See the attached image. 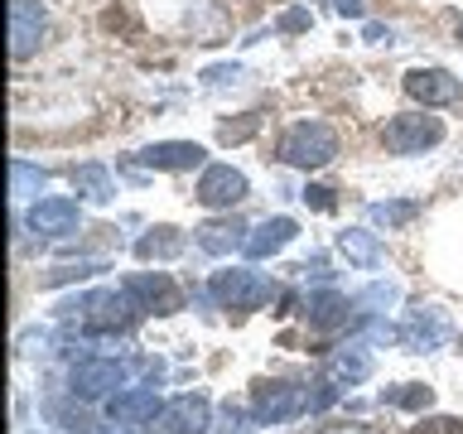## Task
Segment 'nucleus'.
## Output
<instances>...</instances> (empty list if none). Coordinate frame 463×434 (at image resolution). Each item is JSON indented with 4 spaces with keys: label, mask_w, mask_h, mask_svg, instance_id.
<instances>
[{
    "label": "nucleus",
    "mask_w": 463,
    "mask_h": 434,
    "mask_svg": "<svg viewBox=\"0 0 463 434\" xmlns=\"http://www.w3.org/2000/svg\"><path fill=\"white\" fill-rule=\"evenodd\" d=\"M63 318H78L82 333H121L140 318V304L126 289H92L63 304Z\"/></svg>",
    "instance_id": "obj_1"
},
{
    "label": "nucleus",
    "mask_w": 463,
    "mask_h": 434,
    "mask_svg": "<svg viewBox=\"0 0 463 434\" xmlns=\"http://www.w3.org/2000/svg\"><path fill=\"white\" fill-rule=\"evenodd\" d=\"M338 155V136L324 121H295L280 136V159L289 169H324Z\"/></svg>",
    "instance_id": "obj_2"
},
{
    "label": "nucleus",
    "mask_w": 463,
    "mask_h": 434,
    "mask_svg": "<svg viewBox=\"0 0 463 434\" xmlns=\"http://www.w3.org/2000/svg\"><path fill=\"white\" fill-rule=\"evenodd\" d=\"M444 140V121L439 116H425V111H411V116H391L382 126V145L391 155H420L430 145Z\"/></svg>",
    "instance_id": "obj_3"
},
{
    "label": "nucleus",
    "mask_w": 463,
    "mask_h": 434,
    "mask_svg": "<svg viewBox=\"0 0 463 434\" xmlns=\"http://www.w3.org/2000/svg\"><path fill=\"white\" fill-rule=\"evenodd\" d=\"M208 295L222 304V309H260V304L275 299V280L256 270H217Z\"/></svg>",
    "instance_id": "obj_4"
},
{
    "label": "nucleus",
    "mask_w": 463,
    "mask_h": 434,
    "mask_svg": "<svg viewBox=\"0 0 463 434\" xmlns=\"http://www.w3.org/2000/svg\"><path fill=\"white\" fill-rule=\"evenodd\" d=\"M126 362H116V357H82L78 367L68 372V391L72 396H82V401H101V396H111L116 386L126 382Z\"/></svg>",
    "instance_id": "obj_5"
},
{
    "label": "nucleus",
    "mask_w": 463,
    "mask_h": 434,
    "mask_svg": "<svg viewBox=\"0 0 463 434\" xmlns=\"http://www.w3.org/2000/svg\"><path fill=\"white\" fill-rule=\"evenodd\" d=\"M396 333H401L405 353H434V347L449 338V314L434 309V304H415V309H405Z\"/></svg>",
    "instance_id": "obj_6"
},
{
    "label": "nucleus",
    "mask_w": 463,
    "mask_h": 434,
    "mask_svg": "<svg viewBox=\"0 0 463 434\" xmlns=\"http://www.w3.org/2000/svg\"><path fill=\"white\" fill-rule=\"evenodd\" d=\"M401 87H405L411 101H420V107H454V101L463 97V82L444 68H411Z\"/></svg>",
    "instance_id": "obj_7"
},
{
    "label": "nucleus",
    "mask_w": 463,
    "mask_h": 434,
    "mask_svg": "<svg viewBox=\"0 0 463 434\" xmlns=\"http://www.w3.org/2000/svg\"><path fill=\"white\" fill-rule=\"evenodd\" d=\"M299 410H309V391L289 386V382H275V386H260L256 391L251 425H285V420H295Z\"/></svg>",
    "instance_id": "obj_8"
},
{
    "label": "nucleus",
    "mask_w": 463,
    "mask_h": 434,
    "mask_svg": "<svg viewBox=\"0 0 463 434\" xmlns=\"http://www.w3.org/2000/svg\"><path fill=\"white\" fill-rule=\"evenodd\" d=\"M130 299L140 304V309H155V314H174V309H184V289L169 280V275H150V270H140V275H130V280L121 285Z\"/></svg>",
    "instance_id": "obj_9"
},
{
    "label": "nucleus",
    "mask_w": 463,
    "mask_h": 434,
    "mask_svg": "<svg viewBox=\"0 0 463 434\" xmlns=\"http://www.w3.org/2000/svg\"><path fill=\"white\" fill-rule=\"evenodd\" d=\"M246 198V174L232 169V165H208L198 179V203L203 208H237V203Z\"/></svg>",
    "instance_id": "obj_10"
},
{
    "label": "nucleus",
    "mask_w": 463,
    "mask_h": 434,
    "mask_svg": "<svg viewBox=\"0 0 463 434\" xmlns=\"http://www.w3.org/2000/svg\"><path fill=\"white\" fill-rule=\"evenodd\" d=\"M29 227L43 237H72L82 227V203L78 198H39L29 208Z\"/></svg>",
    "instance_id": "obj_11"
},
{
    "label": "nucleus",
    "mask_w": 463,
    "mask_h": 434,
    "mask_svg": "<svg viewBox=\"0 0 463 434\" xmlns=\"http://www.w3.org/2000/svg\"><path fill=\"white\" fill-rule=\"evenodd\" d=\"M159 425H165V434H208V429H213L208 401L194 396V391H184V396L165 401V410H159Z\"/></svg>",
    "instance_id": "obj_12"
},
{
    "label": "nucleus",
    "mask_w": 463,
    "mask_h": 434,
    "mask_svg": "<svg viewBox=\"0 0 463 434\" xmlns=\"http://www.w3.org/2000/svg\"><path fill=\"white\" fill-rule=\"evenodd\" d=\"M43 39V5L39 0H10V53L29 58Z\"/></svg>",
    "instance_id": "obj_13"
},
{
    "label": "nucleus",
    "mask_w": 463,
    "mask_h": 434,
    "mask_svg": "<svg viewBox=\"0 0 463 434\" xmlns=\"http://www.w3.org/2000/svg\"><path fill=\"white\" fill-rule=\"evenodd\" d=\"M299 237V222L295 217H266L260 227H251V237H246V260H266V256H275V251H285L289 241Z\"/></svg>",
    "instance_id": "obj_14"
},
{
    "label": "nucleus",
    "mask_w": 463,
    "mask_h": 434,
    "mask_svg": "<svg viewBox=\"0 0 463 434\" xmlns=\"http://www.w3.org/2000/svg\"><path fill=\"white\" fill-rule=\"evenodd\" d=\"M165 405H159L155 386H130V391H116V396L107 401V415L116 420V425H140V420H155Z\"/></svg>",
    "instance_id": "obj_15"
},
{
    "label": "nucleus",
    "mask_w": 463,
    "mask_h": 434,
    "mask_svg": "<svg viewBox=\"0 0 463 434\" xmlns=\"http://www.w3.org/2000/svg\"><path fill=\"white\" fill-rule=\"evenodd\" d=\"M347 314H353V299L338 295V289H318V295L304 299V318H309L314 333H333L347 324Z\"/></svg>",
    "instance_id": "obj_16"
},
{
    "label": "nucleus",
    "mask_w": 463,
    "mask_h": 434,
    "mask_svg": "<svg viewBox=\"0 0 463 434\" xmlns=\"http://www.w3.org/2000/svg\"><path fill=\"white\" fill-rule=\"evenodd\" d=\"M324 376L333 386H357V382H367L372 376V353L362 343H353V347H338L328 362H324Z\"/></svg>",
    "instance_id": "obj_17"
},
{
    "label": "nucleus",
    "mask_w": 463,
    "mask_h": 434,
    "mask_svg": "<svg viewBox=\"0 0 463 434\" xmlns=\"http://www.w3.org/2000/svg\"><path fill=\"white\" fill-rule=\"evenodd\" d=\"M136 159L150 165V169H198L203 165V145H194V140H159V145H150V150H140Z\"/></svg>",
    "instance_id": "obj_18"
},
{
    "label": "nucleus",
    "mask_w": 463,
    "mask_h": 434,
    "mask_svg": "<svg viewBox=\"0 0 463 434\" xmlns=\"http://www.w3.org/2000/svg\"><path fill=\"white\" fill-rule=\"evenodd\" d=\"M246 222H237V217H222V222H208V227H198V246L208 256H232L237 246H246Z\"/></svg>",
    "instance_id": "obj_19"
},
{
    "label": "nucleus",
    "mask_w": 463,
    "mask_h": 434,
    "mask_svg": "<svg viewBox=\"0 0 463 434\" xmlns=\"http://www.w3.org/2000/svg\"><path fill=\"white\" fill-rule=\"evenodd\" d=\"M72 188L87 198V203H111L116 198V179L107 165H72Z\"/></svg>",
    "instance_id": "obj_20"
},
{
    "label": "nucleus",
    "mask_w": 463,
    "mask_h": 434,
    "mask_svg": "<svg viewBox=\"0 0 463 434\" xmlns=\"http://www.w3.org/2000/svg\"><path fill=\"white\" fill-rule=\"evenodd\" d=\"M184 251V231L179 227H150L145 237L136 241V256L140 260H169Z\"/></svg>",
    "instance_id": "obj_21"
},
{
    "label": "nucleus",
    "mask_w": 463,
    "mask_h": 434,
    "mask_svg": "<svg viewBox=\"0 0 463 434\" xmlns=\"http://www.w3.org/2000/svg\"><path fill=\"white\" fill-rule=\"evenodd\" d=\"M338 246H343V256L353 260V266H362V270H372L376 260H382V241H376L372 231H362V227H347L338 237Z\"/></svg>",
    "instance_id": "obj_22"
},
{
    "label": "nucleus",
    "mask_w": 463,
    "mask_h": 434,
    "mask_svg": "<svg viewBox=\"0 0 463 434\" xmlns=\"http://www.w3.org/2000/svg\"><path fill=\"white\" fill-rule=\"evenodd\" d=\"M43 184H49V169L29 165V159H20V155L10 159V193H14V198H29V193H39Z\"/></svg>",
    "instance_id": "obj_23"
},
{
    "label": "nucleus",
    "mask_w": 463,
    "mask_h": 434,
    "mask_svg": "<svg viewBox=\"0 0 463 434\" xmlns=\"http://www.w3.org/2000/svg\"><path fill=\"white\" fill-rule=\"evenodd\" d=\"M382 405H396V410H430V405H434V391L420 386V382H405V386L382 391Z\"/></svg>",
    "instance_id": "obj_24"
},
{
    "label": "nucleus",
    "mask_w": 463,
    "mask_h": 434,
    "mask_svg": "<svg viewBox=\"0 0 463 434\" xmlns=\"http://www.w3.org/2000/svg\"><path fill=\"white\" fill-rule=\"evenodd\" d=\"M415 212H420V203H415V198H401V203H372V208H367V222H372V227H401V222H411Z\"/></svg>",
    "instance_id": "obj_25"
},
{
    "label": "nucleus",
    "mask_w": 463,
    "mask_h": 434,
    "mask_svg": "<svg viewBox=\"0 0 463 434\" xmlns=\"http://www.w3.org/2000/svg\"><path fill=\"white\" fill-rule=\"evenodd\" d=\"M101 270V260H68V266H58V270H49L43 275V289H58V285H72V280H87V275H97Z\"/></svg>",
    "instance_id": "obj_26"
},
{
    "label": "nucleus",
    "mask_w": 463,
    "mask_h": 434,
    "mask_svg": "<svg viewBox=\"0 0 463 434\" xmlns=\"http://www.w3.org/2000/svg\"><path fill=\"white\" fill-rule=\"evenodd\" d=\"M256 126H260V116H241V121H227L222 130H217V140H222V145H241V140L256 136Z\"/></svg>",
    "instance_id": "obj_27"
},
{
    "label": "nucleus",
    "mask_w": 463,
    "mask_h": 434,
    "mask_svg": "<svg viewBox=\"0 0 463 434\" xmlns=\"http://www.w3.org/2000/svg\"><path fill=\"white\" fill-rule=\"evenodd\" d=\"M391 299H396V285H382V280H376V285H367L362 295H353V304H357V309H382V304H391Z\"/></svg>",
    "instance_id": "obj_28"
},
{
    "label": "nucleus",
    "mask_w": 463,
    "mask_h": 434,
    "mask_svg": "<svg viewBox=\"0 0 463 434\" xmlns=\"http://www.w3.org/2000/svg\"><path fill=\"white\" fill-rule=\"evenodd\" d=\"M217 434H246V415H241V405H222V410H217V425H213Z\"/></svg>",
    "instance_id": "obj_29"
},
{
    "label": "nucleus",
    "mask_w": 463,
    "mask_h": 434,
    "mask_svg": "<svg viewBox=\"0 0 463 434\" xmlns=\"http://www.w3.org/2000/svg\"><path fill=\"white\" fill-rule=\"evenodd\" d=\"M415 434H463V420H454V415H434V420H420Z\"/></svg>",
    "instance_id": "obj_30"
},
{
    "label": "nucleus",
    "mask_w": 463,
    "mask_h": 434,
    "mask_svg": "<svg viewBox=\"0 0 463 434\" xmlns=\"http://www.w3.org/2000/svg\"><path fill=\"white\" fill-rule=\"evenodd\" d=\"M203 82H208V87H227V82H241V68H237V63H217V68H208V72H203Z\"/></svg>",
    "instance_id": "obj_31"
},
{
    "label": "nucleus",
    "mask_w": 463,
    "mask_h": 434,
    "mask_svg": "<svg viewBox=\"0 0 463 434\" xmlns=\"http://www.w3.org/2000/svg\"><path fill=\"white\" fill-rule=\"evenodd\" d=\"M304 203H309V208H318V212H333V188L309 184V188H304Z\"/></svg>",
    "instance_id": "obj_32"
},
{
    "label": "nucleus",
    "mask_w": 463,
    "mask_h": 434,
    "mask_svg": "<svg viewBox=\"0 0 463 434\" xmlns=\"http://www.w3.org/2000/svg\"><path fill=\"white\" fill-rule=\"evenodd\" d=\"M314 20H309V10H285L280 14V29H285V34H299V29H309Z\"/></svg>",
    "instance_id": "obj_33"
},
{
    "label": "nucleus",
    "mask_w": 463,
    "mask_h": 434,
    "mask_svg": "<svg viewBox=\"0 0 463 434\" xmlns=\"http://www.w3.org/2000/svg\"><path fill=\"white\" fill-rule=\"evenodd\" d=\"M333 10H338L343 20H362V14H367V0H333Z\"/></svg>",
    "instance_id": "obj_34"
},
{
    "label": "nucleus",
    "mask_w": 463,
    "mask_h": 434,
    "mask_svg": "<svg viewBox=\"0 0 463 434\" xmlns=\"http://www.w3.org/2000/svg\"><path fill=\"white\" fill-rule=\"evenodd\" d=\"M391 39H396V34H391L386 24H367V43H391Z\"/></svg>",
    "instance_id": "obj_35"
},
{
    "label": "nucleus",
    "mask_w": 463,
    "mask_h": 434,
    "mask_svg": "<svg viewBox=\"0 0 463 434\" xmlns=\"http://www.w3.org/2000/svg\"><path fill=\"white\" fill-rule=\"evenodd\" d=\"M116 434H126V425H116Z\"/></svg>",
    "instance_id": "obj_36"
},
{
    "label": "nucleus",
    "mask_w": 463,
    "mask_h": 434,
    "mask_svg": "<svg viewBox=\"0 0 463 434\" xmlns=\"http://www.w3.org/2000/svg\"><path fill=\"white\" fill-rule=\"evenodd\" d=\"M458 353H463V338H458Z\"/></svg>",
    "instance_id": "obj_37"
},
{
    "label": "nucleus",
    "mask_w": 463,
    "mask_h": 434,
    "mask_svg": "<svg viewBox=\"0 0 463 434\" xmlns=\"http://www.w3.org/2000/svg\"><path fill=\"white\" fill-rule=\"evenodd\" d=\"M458 39H463V24H458Z\"/></svg>",
    "instance_id": "obj_38"
}]
</instances>
